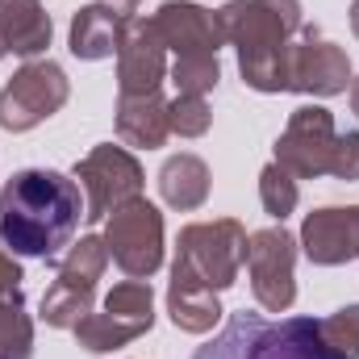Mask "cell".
<instances>
[{"label":"cell","mask_w":359,"mask_h":359,"mask_svg":"<svg viewBox=\"0 0 359 359\" xmlns=\"http://www.w3.org/2000/svg\"><path fill=\"white\" fill-rule=\"evenodd\" d=\"M217 80H222L217 55H184V59L172 63V84L184 96H205V92L217 88Z\"/></svg>","instance_id":"obj_23"},{"label":"cell","mask_w":359,"mask_h":359,"mask_svg":"<svg viewBox=\"0 0 359 359\" xmlns=\"http://www.w3.org/2000/svg\"><path fill=\"white\" fill-rule=\"evenodd\" d=\"M4 55H8V46H4V34H0V59H4Z\"/></svg>","instance_id":"obj_31"},{"label":"cell","mask_w":359,"mask_h":359,"mask_svg":"<svg viewBox=\"0 0 359 359\" xmlns=\"http://www.w3.org/2000/svg\"><path fill=\"white\" fill-rule=\"evenodd\" d=\"M117 42H121V17L100 8V4H84L76 17H72V34H67V46L76 59L84 63H100V59H113L117 55Z\"/></svg>","instance_id":"obj_19"},{"label":"cell","mask_w":359,"mask_h":359,"mask_svg":"<svg viewBox=\"0 0 359 359\" xmlns=\"http://www.w3.org/2000/svg\"><path fill=\"white\" fill-rule=\"evenodd\" d=\"M72 96V80L55 59H25L0 88V130L25 134L55 117Z\"/></svg>","instance_id":"obj_7"},{"label":"cell","mask_w":359,"mask_h":359,"mask_svg":"<svg viewBox=\"0 0 359 359\" xmlns=\"http://www.w3.org/2000/svg\"><path fill=\"white\" fill-rule=\"evenodd\" d=\"M355 213H359V205H355Z\"/></svg>","instance_id":"obj_32"},{"label":"cell","mask_w":359,"mask_h":359,"mask_svg":"<svg viewBox=\"0 0 359 359\" xmlns=\"http://www.w3.org/2000/svg\"><path fill=\"white\" fill-rule=\"evenodd\" d=\"M21 268H17V259L0 247V297H8V292H21Z\"/></svg>","instance_id":"obj_27"},{"label":"cell","mask_w":359,"mask_h":359,"mask_svg":"<svg viewBox=\"0 0 359 359\" xmlns=\"http://www.w3.org/2000/svg\"><path fill=\"white\" fill-rule=\"evenodd\" d=\"M172 134L168 100L159 92L147 96H117V138L138 151H159Z\"/></svg>","instance_id":"obj_16"},{"label":"cell","mask_w":359,"mask_h":359,"mask_svg":"<svg viewBox=\"0 0 359 359\" xmlns=\"http://www.w3.org/2000/svg\"><path fill=\"white\" fill-rule=\"evenodd\" d=\"M247 226L234 217H217V222H192L184 226L176 238V271H188L192 280H201L205 288L222 292L238 280V271L247 264Z\"/></svg>","instance_id":"obj_4"},{"label":"cell","mask_w":359,"mask_h":359,"mask_svg":"<svg viewBox=\"0 0 359 359\" xmlns=\"http://www.w3.org/2000/svg\"><path fill=\"white\" fill-rule=\"evenodd\" d=\"M259 201H264V213H268V217L284 222V217L297 209L301 188H297V180L288 176L280 163H268V168L259 172Z\"/></svg>","instance_id":"obj_22"},{"label":"cell","mask_w":359,"mask_h":359,"mask_svg":"<svg viewBox=\"0 0 359 359\" xmlns=\"http://www.w3.org/2000/svg\"><path fill=\"white\" fill-rule=\"evenodd\" d=\"M0 34L8 55L21 59H38L50 46V13L42 8V0H0Z\"/></svg>","instance_id":"obj_18"},{"label":"cell","mask_w":359,"mask_h":359,"mask_svg":"<svg viewBox=\"0 0 359 359\" xmlns=\"http://www.w3.org/2000/svg\"><path fill=\"white\" fill-rule=\"evenodd\" d=\"M247 268H251V292L259 309L268 313H288L297 301V238L284 226H268L251 234L247 243Z\"/></svg>","instance_id":"obj_11"},{"label":"cell","mask_w":359,"mask_h":359,"mask_svg":"<svg viewBox=\"0 0 359 359\" xmlns=\"http://www.w3.org/2000/svg\"><path fill=\"white\" fill-rule=\"evenodd\" d=\"M168 76V46L155 34V21L147 17H126L121 21V42H117V88L121 96H147L159 92Z\"/></svg>","instance_id":"obj_12"},{"label":"cell","mask_w":359,"mask_h":359,"mask_svg":"<svg viewBox=\"0 0 359 359\" xmlns=\"http://www.w3.org/2000/svg\"><path fill=\"white\" fill-rule=\"evenodd\" d=\"M351 113L359 117V80H351Z\"/></svg>","instance_id":"obj_29"},{"label":"cell","mask_w":359,"mask_h":359,"mask_svg":"<svg viewBox=\"0 0 359 359\" xmlns=\"http://www.w3.org/2000/svg\"><path fill=\"white\" fill-rule=\"evenodd\" d=\"M168 313H172V322L184 334H209L222 322V301H217L213 288H205L188 271L172 268V280H168Z\"/></svg>","instance_id":"obj_17"},{"label":"cell","mask_w":359,"mask_h":359,"mask_svg":"<svg viewBox=\"0 0 359 359\" xmlns=\"http://www.w3.org/2000/svg\"><path fill=\"white\" fill-rule=\"evenodd\" d=\"M159 192H163V201L172 209H180V213L201 209L209 201V168H205V159H196L188 151L172 155L159 168Z\"/></svg>","instance_id":"obj_20"},{"label":"cell","mask_w":359,"mask_h":359,"mask_svg":"<svg viewBox=\"0 0 359 359\" xmlns=\"http://www.w3.org/2000/svg\"><path fill=\"white\" fill-rule=\"evenodd\" d=\"M96 4H100V8H109V13H117V17L126 21V17H134V8H138L142 0H96Z\"/></svg>","instance_id":"obj_28"},{"label":"cell","mask_w":359,"mask_h":359,"mask_svg":"<svg viewBox=\"0 0 359 359\" xmlns=\"http://www.w3.org/2000/svg\"><path fill=\"white\" fill-rule=\"evenodd\" d=\"M104 268H109L104 238L84 234L80 243H72L67 259L59 264L55 284L42 297V322L55 330H76V322L92 313V297H96V284H100Z\"/></svg>","instance_id":"obj_6"},{"label":"cell","mask_w":359,"mask_h":359,"mask_svg":"<svg viewBox=\"0 0 359 359\" xmlns=\"http://www.w3.org/2000/svg\"><path fill=\"white\" fill-rule=\"evenodd\" d=\"M29 355H34V322L25 313V297L8 292V297H0V359Z\"/></svg>","instance_id":"obj_21"},{"label":"cell","mask_w":359,"mask_h":359,"mask_svg":"<svg viewBox=\"0 0 359 359\" xmlns=\"http://www.w3.org/2000/svg\"><path fill=\"white\" fill-rule=\"evenodd\" d=\"M322 339L343 359H359V305H347V309L322 318Z\"/></svg>","instance_id":"obj_25"},{"label":"cell","mask_w":359,"mask_h":359,"mask_svg":"<svg viewBox=\"0 0 359 359\" xmlns=\"http://www.w3.org/2000/svg\"><path fill=\"white\" fill-rule=\"evenodd\" d=\"M192 359H343L326 339L318 318H284L264 313H230V322L213 334Z\"/></svg>","instance_id":"obj_3"},{"label":"cell","mask_w":359,"mask_h":359,"mask_svg":"<svg viewBox=\"0 0 359 359\" xmlns=\"http://www.w3.org/2000/svg\"><path fill=\"white\" fill-rule=\"evenodd\" d=\"M84 217L80 184L50 168H25L0 188V243L25 259H55Z\"/></svg>","instance_id":"obj_1"},{"label":"cell","mask_w":359,"mask_h":359,"mask_svg":"<svg viewBox=\"0 0 359 359\" xmlns=\"http://www.w3.org/2000/svg\"><path fill=\"white\" fill-rule=\"evenodd\" d=\"M104 247L130 280H151L163 268V213L151 201L134 196L104 217Z\"/></svg>","instance_id":"obj_8"},{"label":"cell","mask_w":359,"mask_h":359,"mask_svg":"<svg viewBox=\"0 0 359 359\" xmlns=\"http://www.w3.org/2000/svg\"><path fill=\"white\" fill-rule=\"evenodd\" d=\"M334 113L322 104H301L292 109L284 134L276 138V163L292 180H318L330 176V151H334Z\"/></svg>","instance_id":"obj_10"},{"label":"cell","mask_w":359,"mask_h":359,"mask_svg":"<svg viewBox=\"0 0 359 359\" xmlns=\"http://www.w3.org/2000/svg\"><path fill=\"white\" fill-rule=\"evenodd\" d=\"M151 21H155V34L163 38V46L176 50V59L217 55V46L226 42L217 29V13H209L196 0H168V4H159V13Z\"/></svg>","instance_id":"obj_15"},{"label":"cell","mask_w":359,"mask_h":359,"mask_svg":"<svg viewBox=\"0 0 359 359\" xmlns=\"http://www.w3.org/2000/svg\"><path fill=\"white\" fill-rule=\"evenodd\" d=\"M347 88H351V59H347V50L326 42L318 29L301 25V42H292V92L339 96Z\"/></svg>","instance_id":"obj_13"},{"label":"cell","mask_w":359,"mask_h":359,"mask_svg":"<svg viewBox=\"0 0 359 359\" xmlns=\"http://www.w3.org/2000/svg\"><path fill=\"white\" fill-rule=\"evenodd\" d=\"M155 326V292H151V280H121L109 288L100 313H88L76 322V343L92 351V355H104V351H117L134 339H142L147 330Z\"/></svg>","instance_id":"obj_5"},{"label":"cell","mask_w":359,"mask_h":359,"mask_svg":"<svg viewBox=\"0 0 359 359\" xmlns=\"http://www.w3.org/2000/svg\"><path fill=\"white\" fill-rule=\"evenodd\" d=\"M168 117H172V134L180 138H201L213 126V109L205 104V96H184V92L168 100Z\"/></svg>","instance_id":"obj_24"},{"label":"cell","mask_w":359,"mask_h":359,"mask_svg":"<svg viewBox=\"0 0 359 359\" xmlns=\"http://www.w3.org/2000/svg\"><path fill=\"white\" fill-rule=\"evenodd\" d=\"M330 176L347 180V184H355L359 180V130L334 138V151H330Z\"/></svg>","instance_id":"obj_26"},{"label":"cell","mask_w":359,"mask_h":359,"mask_svg":"<svg viewBox=\"0 0 359 359\" xmlns=\"http://www.w3.org/2000/svg\"><path fill=\"white\" fill-rule=\"evenodd\" d=\"M301 25V0H226L217 8V29L238 50L243 84L255 92H292V34Z\"/></svg>","instance_id":"obj_2"},{"label":"cell","mask_w":359,"mask_h":359,"mask_svg":"<svg viewBox=\"0 0 359 359\" xmlns=\"http://www.w3.org/2000/svg\"><path fill=\"white\" fill-rule=\"evenodd\" d=\"M76 180L84 188V217L104 222L113 209L130 205L134 196H142V163L126 151V147H92L88 155L76 163Z\"/></svg>","instance_id":"obj_9"},{"label":"cell","mask_w":359,"mask_h":359,"mask_svg":"<svg viewBox=\"0 0 359 359\" xmlns=\"http://www.w3.org/2000/svg\"><path fill=\"white\" fill-rule=\"evenodd\" d=\"M309 264L318 268H339V264H351L359 255V213L351 209H339V205H326V209H313L305 222H301V243Z\"/></svg>","instance_id":"obj_14"},{"label":"cell","mask_w":359,"mask_h":359,"mask_svg":"<svg viewBox=\"0 0 359 359\" xmlns=\"http://www.w3.org/2000/svg\"><path fill=\"white\" fill-rule=\"evenodd\" d=\"M351 34H355V38H359V0H355V4H351Z\"/></svg>","instance_id":"obj_30"}]
</instances>
